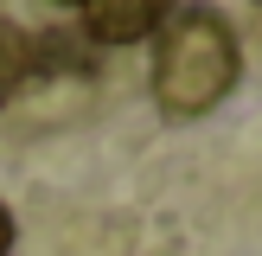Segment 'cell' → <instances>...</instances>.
<instances>
[{
  "label": "cell",
  "mask_w": 262,
  "mask_h": 256,
  "mask_svg": "<svg viewBox=\"0 0 262 256\" xmlns=\"http://www.w3.org/2000/svg\"><path fill=\"white\" fill-rule=\"evenodd\" d=\"M7 243H13V211L0 205V256H7Z\"/></svg>",
  "instance_id": "cell-4"
},
{
  "label": "cell",
  "mask_w": 262,
  "mask_h": 256,
  "mask_svg": "<svg viewBox=\"0 0 262 256\" xmlns=\"http://www.w3.org/2000/svg\"><path fill=\"white\" fill-rule=\"evenodd\" d=\"M256 7H262V0H256Z\"/></svg>",
  "instance_id": "cell-6"
},
{
  "label": "cell",
  "mask_w": 262,
  "mask_h": 256,
  "mask_svg": "<svg viewBox=\"0 0 262 256\" xmlns=\"http://www.w3.org/2000/svg\"><path fill=\"white\" fill-rule=\"evenodd\" d=\"M243 77V45L217 7H173L154 32V102L173 122L211 115Z\"/></svg>",
  "instance_id": "cell-1"
},
{
  "label": "cell",
  "mask_w": 262,
  "mask_h": 256,
  "mask_svg": "<svg viewBox=\"0 0 262 256\" xmlns=\"http://www.w3.org/2000/svg\"><path fill=\"white\" fill-rule=\"evenodd\" d=\"M166 13H173V0H83V38H96V45H135V38L160 32Z\"/></svg>",
  "instance_id": "cell-2"
},
{
  "label": "cell",
  "mask_w": 262,
  "mask_h": 256,
  "mask_svg": "<svg viewBox=\"0 0 262 256\" xmlns=\"http://www.w3.org/2000/svg\"><path fill=\"white\" fill-rule=\"evenodd\" d=\"M26 83H38V38L26 26L0 19V102H13Z\"/></svg>",
  "instance_id": "cell-3"
},
{
  "label": "cell",
  "mask_w": 262,
  "mask_h": 256,
  "mask_svg": "<svg viewBox=\"0 0 262 256\" xmlns=\"http://www.w3.org/2000/svg\"><path fill=\"white\" fill-rule=\"evenodd\" d=\"M51 7H83V0H51Z\"/></svg>",
  "instance_id": "cell-5"
}]
</instances>
